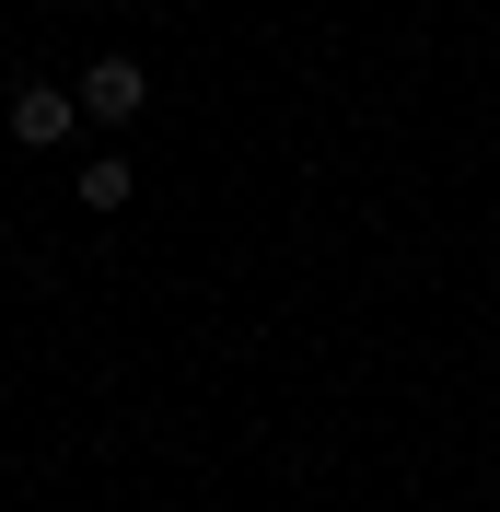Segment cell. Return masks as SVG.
<instances>
[{
	"instance_id": "6da1fadb",
	"label": "cell",
	"mask_w": 500,
	"mask_h": 512,
	"mask_svg": "<svg viewBox=\"0 0 500 512\" xmlns=\"http://www.w3.org/2000/svg\"><path fill=\"white\" fill-rule=\"evenodd\" d=\"M70 94H82V117H94V128H128L140 105H152V70H140V59H94Z\"/></svg>"
},
{
	"instance_id": "7a4b0ae2",
	"label": "cell",
	"mask_w": 500,
	"mask_h": 512,
	"mask_svg": "<svg viewBox=\"0 0 500 512\" xmlns=\"http://www.w3.org/2000/svg\"><path fill=\"white\" fill-rule=\"evenodd\" d=\"M0 117H12V140H24V152H59L70 128H82V94H59V82H24Z\"/></svg>"
},
{
	"instance_id": "3957f363",
	"label": "cell",
	"mask_w": 500,
	"mask_h": 512,
	"mask_svg": "<svg viewBox=\"0 0 500 512\" xmlns=\"http://www.w3.org/2000/svg\"><path fill=\"white\" fill-rule=\"evenodd\" d=\"M82 210H128V163H117V152L82 163Z\"/></svg>"
}]
</instances>
